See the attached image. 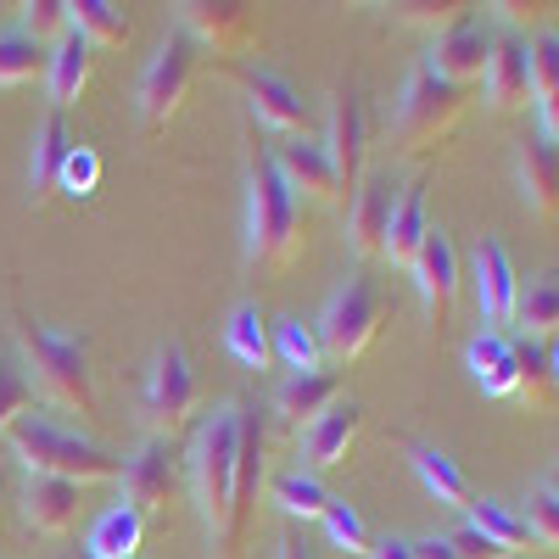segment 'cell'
<instances>
[{
  "label": "cell",
  "mask_w": 559,
  "mask_h": 559,
  "mask_svg": "<svg viewBox=\"0 0 559 559\" xmlns=\"http://www.w3.org/2000/svg\"><path fill=\"white\" fill-rule=\"evenodd\" d=\"M236 448H241V403H218L185 453L191 492L202 509V526L218 548V559H241V526H236Z\"/></svg>",
  "instance_id": "1"
},
{
  "label": "cell",
  "mask_w": 559,
  "mask_h": 559,
  "mask_svg": "<svg viewBox=\"0 0 559 559\" xmlns=\"http://www.w3.org/2000/svg\"><path fill=\"white\" fill-rule=\"evenodd\" d=\"M308 241V218H302V197L280 179L269 146L252 152L247 163V263L258 269H286Z\"/></svg>",
  "instance_id": "2"
},
{
  "label": "cell",
  "mask_w": 559,
  "mask_h": 559,
  "mask_svg": "<svg viewBox=\"0 0 559 559\" xmlns=\"http://www.w3.org/2000/svg\"><path fill=\"white\" fill-rule=\"evenodd\" d=\"M7 442H12V453L28 476H57V481H73V487L118 481V471H123L118 453H107L102 442H90V437L57 426L51 414H34V408L7 431Z\"/></svg>",
  "instance_id": "3"
},
{
  "label": "cell",
  "mask_w": 559,
  "mask_h": 559,
  "mask_svg": "<svg viewBox=\"0 0 559 559\" xmlns=\"http://www.w3.org/2000/svg\"><path fill=\"white\" fill-rule=\"evenodd\" d=\"M17 347H23L28 381L51 403L73 408L79 419L102 414L96 369H90V342L84 336H62V331H45V324H34V319H17Z\"/></svg>",
  "instance_id": "4"
},
{
  "label": "cell",
  "mask_w": 559,
  "mask_h": 559,
  "mask_svg": "<svg viewBox=\"0 0 559 559\" xmlns=\"http://www.w3.org/2000/svg\"><path fill=\"white\" fill-rule=\"evenodd\" d=\"M464 102H471V90H459L448 79H437L426 62H419L403 84L397 96V118H392V140L403 157H426L437 152L442 140L453 134V123L464 118Z\"/></svg>",
  "instance_id": "5"
},
{
  "label": "cell",
  "mask_w": 559,
  "mask_h": 559,
  "mask_svg": "<svg viewBox=\"0 0 559 559\" xmlns=\"http://www.w3.org/2000/svg\"><path fill=\"white\" fill-rule=\"evenodd\" d=\"M381 324H386V297H381L376 280H369V274L358 269V274H347L342 286L331 292L324 313L313 319V331H319L324 358L353 364V358H364L369 347L381 342Z\"/></svg>",
  "instance_id": "6"
},
{
  "label": "cell",
  "mask_w": 559,
  "mask_h": 559,
  "mask_svg": "<svg viewBox=\"0 0 559 559\" xmlns=\"http://www.w3.org/2000/svg\"><path fill=\"white\" fill-rule=\"evenodd\" d=\"M197 369L185 358V347H157L152 369H146V386H140V419H146V437L174 442L185 426L197 419Z\"/></svg>",
  "instance_id": "7"
},
{
  "label": "cell",
  "mask_w": 559,
  "mask_h": 559,
  "mask_svg": "<svg viewBox=\"0 0 559 559\" xmlns=\"http://www.w3.org/2000/svg\"><path fill=\"white\" fill-rule=\"evenodd\" d=\"M197 62H202V45L185 34V28L157 45V57L146 62V73H140V90H134L140 123L163 129V123L185 107V96H191V84H197Z\"/></svg>",
  "instance_id": "8"
},
{
  "label": "cell",
  "mask_w": 559,
  "mask_h": 559,
  "mask_svg": "<svg viewBox=\"0 0 559 559\" xmlns=\"http://www.w3.org/2000/svg\"><path fill=\"white\" fill-rule=\"evenodd\" d=\"M174 481H179V453H174V442L146 437V442L123 459V471H118V487H123L118 503L140 509V515H152V509H163V503L174 498Z\"/></svg>",
  "instance_id": "9"
},
{
  "label": "cell",
  "mask_w": 559,
  "mask_h": 559,
  "mask_svg": "<svg viewBox=\"0 0 559 559\" xmlns=\"http://www.w3.org/2000/svg\"><path fill=\"white\" fill-rule=\"evenodd\" d=\"M397 197H403V185H397L386 168H381V174H369L358 191H353L347 236H353V252H358V258H381V252H386V229H392Z\"/></svg>",
  "instance_id": "10"
},
{
  "label": "cell",
  "mask_w": 559,
  "mask_h": 559,
  "mask_svg": "<svg viewBox=\"0 0 559 559\" xmlns=\"http://www.w3.org/2000/svg\"><path fill=\"white\" fill-rule=\"evenodd\" d=\"M229 73L241 79L258 123H269L280 134H308V107H302V96L292 90V79H280L274 68H258V62H229Z\"/></svg>",
  "instance_id": "11"
},
{
  "label": "cell",
  "mask_w": 559,
  "mask_h": 559,
  "mask_svg": "<svg viewBox=\"0 0 559 559\" xmlns=\"http://www.w3.org/2000/svg\"><path fill=\"white\" fill-rule=\"evenodd\" d=\"M280 179L302 197H319V202H342V179H336V163L324 152V140H308V134H286L280 146H269Z\"/></svg>",
  "instance_id": "12"
},
{
  "label": "cell",
  "mask_w": 559,
  "mask_h": 559,
  "mask_svg": "<svg viewBox=\"0 0 559 559\" xmlns=\"http://www.w3.org/2000/svg\"><path fill=\"white\" fill-rule=\"evenodd\" d=\"M324 152L336 163V179H342V197L358 191L364 179V152H369V107L358 90H342L336 107H331V134H324Z\"/></svg>",
  "instance_id": "13"
},
{
  "label": "cell",
  "mask_w": 559,
  "mask_h": 559,
  "mask_svg": "<svg viewBox=\"0 0 559 559\" xmlns=\"http://www.w3.org/2000/svg\"><path fill=\"white\" fill-rule=\"evenodd\" d=\"M471 269H476V308H481V319L492 324V331H498V324H515L521 274H515V263H509L503 241H498V236H481Z\"/></svg>",
  "instance_id": "14"
},
{
  "label": "cell",
  "mask_w": 559,
  "mask_h": 559,
  "mask_svg": "<svg viewBox=\"0 0 559 559\" xmlns=\"http://www.w3.org/2000/svg\"><path fill=\"white\" fill-rule=\"evenodd\" d=\"M487 51H492V34H487L476 17H464V23H453V28H442V34L431 39L426 68H431L437 79L459 84V90H471V84L487 73Z\"/></svg>",
  "instance_id": "15"
},
{
  "label": "cell",
  "mask_w": 559,
  "mask_h": 559,
  "mask_svg": "<svg viewBox=\"0 0 559 559\" xmlns=\"http://www.w3.org/2000/svg\"><path fill=\"white\" fill-rule=\"evenodd\" d=\"M408 274H414V286H419V302H426V319L431 324H448V313L459 302V252L448 241V229H431Z\"/></svg>",
  "instance_id": "16"
},
{
  "label": "cell",
  "mask_w": 559,
  "mask_h": 559,
  "mask_svg": "<svg viewBox=\"0 0 559 559\" xmlns=\"http://www.w3.org/2000/svg\"><path fill=\"white\" fill-rule=\"evenodd\" d=\"M68 152H73V129H68V118L51 107V112L34 123V140H28V202H34V207H45V202L57 197Z\"/></svg>",
  "instance_id": "17"
},
{
  "label": "cell",
  "mask_w": 559,
  "mask_h": 559,
  "mask_svg": "<svg viewBox=\"0 0 559 559\" xmlns=\"http://www.w3.org/2000/svg\"><path fill=\"white\" fill-rule=\"evenodd\" d=\"M481 90H487V107L492 112H515V107L532 102V68H526V39L521 34H498L492 39Z\"/></svg>",
  "instance_id": "18"
},
{
  "label": "cell",
  "mask_w": 559,
  "mask_h": 559,
  "mask_svg": "<svg viewBox=\"0 0 559 559\" xmlns=\"http://www.w3.org/2000/svg\"><path fill=\"white\" fill-rule=\"evenodd\" d=\"M358 431H364V408L347 397H336L331 408H324L313 426H302V464H313V471H331V464H347V453H353V442H358Z\"/></svg>",
  "instance_id": "19"
},
{
  "label": "cell",
  "mask_w": 559,
  "mask_h": 559,
  "mask_svg": "<svg viewBox=\"0 0 559 559\" xmlns=\"http://www.w3.org/2000/svg\"><path fill=\"white\" fill-rule=\"evenodd\" d=\"M79 509H84V498H79L73 481L28 476V487H23V521H28V532H39V537H68V532L79 526Z\"/></svg>",
  "instance_id": "20"
},
{
  "label": "cell",
  "mask_w": 559,
  "mask_h": 559,
  "mask_svg": "<svg viewBox=\"0 0 559 559\" xmlns=\"http://www.w3.org/2000/svg\"><path fill=\"white\" fill-rule=\"evenodd\" d=\"M179 23L197 45H207V51L252 45V17H247V7H236V0H191V7H179Z\"/></svg>",
  "instance_id": "21"
},
{
  "label": "cell",
  "mask_w": 559,
  "mask_h": 559,
  "mask_svg": "<svg viewBox=\"0 0 559 559\" xmlns=\"http://www.w3.org/2000/svg\"><path fill=\"white\" fill-rule=\"evenodd\" d=\"M464 364H471V381L509 403V397H521V364H515V342H509L503 331H481L471 336V347H464Z\"/></svg>",
  "instance_id": "22"
},
{
  "label": "cell",
  "mask_w": 559,
  "mask_h": 559,
  "mask_svg": "<svg viewBox=\"0 0 559 559\" xmlns=\"http://www.w3.org/2000/svg\"><path fill=\"white\" fill-rule=\"evenodd\" d=\"M90 79H96V45H90L84 34H62L51 45V62H45V84H51V107H73Z\"/></svg>",
  "instance_id": "23"
},
{
  "label": "cell",
  "mask_w": 559,
  "mask_h": 559,
  "mask_svg": "<svg viewBox=\"0 0 559 559\" xmlns=\"http://www.w3.org/2000/svg\"><path fill=\"white\" fill-rule=\"evenodd\" d=\"M515 174H521V202L537 213V218H559V146L554 140H526L521 157H515Z\"/></svg>",
  "instance_id": "24"
},
{
  "label": "cell",
  "mask_w": 559,
  "mask_h": 559,
  "mask_svg": "<svg viewBox=\"0 0 559 559\" xmlns=\"http://www.w3.org/2000/svg\"><path fill=\"white\" fill-rule=\"evenodd\" d=\"M336 397H342V381L331 376V369H302V376H286L274 386V414L292 419V426H313Z\"/></svg>",
  "instance_id": "25"
},
{
  "label": "cell",
  "mask_w": 559,
  "mask_h": 559,
  "mask_svg": "<svg viewBox=\"0 0 559 559\" xmlns=\"http://www.w3.org/2000/svg\"><path fill=\"white\" fill-rule=\"evenodd\" d=\"M431 236V218H426V185H408V191L397 197V213H392V229H386V263L392 269H414L419 247H426Z\"/></svg>",
  "instance_id": "26"
},
{
  "label": "cell",
  "mask_w": 559,
  "mask_h": 559,
  "mask_svg": "<svg viewBox=\"0 0 559 559\" xmlns=\"http://www.w3.org/2000/svg\"><path fill=\"white\" fill-rule=\"evenodd\" d=\"M408 464H414V476H419V487H426L442 509H471L476 498H471V481H464V471L442 453V448H431V442H408Z\"/></svg>",
  "instance_id": "27"
},
{
  "label": "cell",
  "mask_w": 559,
  "mask_h": 559,
  "mask_svg": "<svg viewBox=\"0 0 559 559\" xmlns=\"http://www.w3.org/2000/svg\"><path fill=\"white\" fill-rule=\"evenodd\" d=\"M140 543H146V515L129 503H112L96 515V526H90L84 537V554H96V559H134Z\"/></svg>",
  "instance_id": "28"
},
{
  "label": "cell",
  "mask_w": 559,
  "mask_h": 559,
  "mask_svg": "<svg viewBox=\"0 0 559 559\" xmlns=\"http://www.w3.org/2000/svg\"><path fill=\"white\" fill-rule=\"evenodd\" d=\"M263 448H269L263 419H258L252 408H241V448H236V526H241V532H247V521H252V498H258V487H263Z\"/></svg>",
  "instance_id": "29"
},
{
  "label": "cell",
  "mask_w": 559,
  "mask_h": 559,
  "mask_svg": "<svg viewBox=\"0 0 559 559\" xmlns=\"http://www.w3.org/2000/svg\"><path fill=\"white\" fill-rule=\"evenodd\" d=\"M515 324L526 342H548L559 331V274H532L515 297Z\"/></svg>",
  "instance_id": "30"
},
{
  "label": "cell",
  "mask_w": 559,
  "mask_h": 559,
  "mask_svg": "<svg viewBox=\"0 0 559 559\" xmlns=\"http://www.w3.org/2000/svg\"><path fill=\"white\" fill-rule=\"evenodd\" d=\"M73 34H84L96 51H118V45H129L134 23L118 0H73Z\"/></svg>",
  "instance_id": "31"
},
{
  "label": "cell",
  "mask_w": 559,
  "mask_h": 559,
  "mask_svg": "<svg viewBox=\"0 0 559 559\" xmlns=\"http://www.w3.org/2000/svg\"><path fill=\"white\" fill-rule=\"evenodd\" d=\"M45 62H51V51H45L34 34H23V28H0V90H17V84L39 79Z\"/></svg>",
  "instance_id": "32"
},
{
  "label": "cell",
  "mask_w": 559,
  "mask_h": 559,
  "mask_svg": "<svg viewBox=\"0 0 559 559\" xmlns=\"http://www.w3.org/2000/svg\"><path fill=\"white\" fill-rule=\"evenodd\" d=\"M224 347H229V358H236V364H247V369H263V364L274 358V347H269V331H263V313H258L252 302H241L236 313L224 319Z\"/></svg>",
  "instance_id": "33"
},
{
  "label": "cell",
  "mask_w": 559,
  "mask_h": 559,
  "mask_svg": "<svg viewBox=\"0 0 559 559\" xmlns=\"http://www.w3.org/2000/svg\"><path fill=\"white\" fill-rule=\"evenodd\" d=\"M471 526H476L481 537H492L498 548H509V554H515V548H537V537L526 532V521H521L509 503H498V498H476V503H471Z\"/></svg>",
  "instance_id": "34"
},
{
  "label": "cell",
  "mask_w": 559,
  "mask_h": 559,
  "mask_svg": "<svg viewBox=\"0 0 559 559\" xmlns=\"http://www.w3.org/2000/svg\"><path fill=\"white\" fill-rule=\"evenodd\" d=\"M269 498L286 509L292 521H324V509H331L336 498L319 487V476H302V471H292V476H280L274 487H269Z\"/></svg>",
  "instance_id": "35"
},
{
  "label": "cell",
  "mask_w": 559,
  "mask_h": 559,
  "mask_svg": "<svg viewBox=\"0 0 559 559\" xmlns=\"http://www.w3.org/2000/svg\"><path fill=\"white\" fill-rule=\"evenodd\" d=\"M269 347H274V358L286 364L292 376H302V369H319V364H324L319 331H313V324H302V319H286V324H280Z\"/></svg>",
  "instance_id": "36"
},
{
  "label": "cell",
  "mask_w": 559,
  "mask_h": 559,
  "mask_svg": "<svg viewBox=\"0 0 559 559\" xmlns=\"http://www.w3.org/2000/svg\"><path fill=\"white\" fill-rule=\"evenodd\" d=\"M28 408H34V381H28V369H23V358H12L7 347H0V437H7Z\"/></svg>",
  "instance_id": "37"
},
{
  "label": "cell",
  "mask_w": 559,
  "mask_h": 559,
  "mask_svg": "<svg viewBox=\"0 0 559 559\" xmlns=\"http://www.w3.org/2000/svg\"><path fill=\"white\" fill-rule=\"evenodd\" d=\"M515 364H521V397L532 408H548L559 381H554V364H548V347L543 342H515Z\"/></svg>",
  "instance_id": "38"
},
{
  "label": "cell",
  "mask_w": 559,
  "mask_h": 559,
  "mask_svg": "<svg viewBox=\"0 0 559 559\" xmlns=\"http://www.w3.org/2000/svg\"><path fill=\"white\" fill-rule=\"evenodd\" d=\"M526 68H532V96H554L559 90V28H537L526 39Z\"/></svg>",
  "instance_id": "39"
},
{
  "label": "cell",
  "mask_w": 559,
  "mask_h": 559,
  "mask_svg": "<svg viewBox=\"0 0 559 559\" xmlns=\"http://www.w3.org/2000/svg\"><path fill=\"white\" fill-rule=\"evenodd\" d=\"M17 28L34 34L39 45H57L62 34H73V0H28Z\"/></svg>",
  "instance_id": "40"
},
{
  "label": "cell",
  "mask_w": 559,
  "mask_h": 559,
  "mask_svg": "<svg viewBox=\"0 0 559 559\" xmlns=\"http://www.w3.org/2000/svg\"><path fill=\"white\" fill-rule=\"evenodd\" d=\"M392 17L397 23H414V28H453V23H464L471 17V7H464V0H397L392 7Z\"/></svg>",
  "instance_id": "41"
},
{
  "label": "cell",
  "mask_w": 559,
  "mask_h": 559,
  "mask_svg": "<svg viewBox=\"0 0 559 559\" xmlns=\"http://www.w3.org/2000/svg\"><path fill=\"white\" fill-rule=\"evenodd\" d=\"M324 537H331V548H342V554H369L376 543H369V526H364V515L353 503H331L324 509Z\"/></svg>",
  "instance_id": "42"
},
{
  "label": "cell",
  "mask_w": 559,
  "mask_h": 559,
  "mask_svg": "<svg viewBox=\"0 0 559 559\" xmlns=\"http://www.w3.org/2000/svg\"><path fill=\"white\" fill-rule=\"evenodd\" d=\"M96 185H102V157L90 152V146H73L68 163H62V185H57V191L73 197V202H84V197H96Z\"/></svg>",
  "instance_id": "43"
},
{
  "label": "cell",
  "mask_w": 559,
  "mask_h": 559,
  "mask_svg": "<svg viewBox=\"0 0 559 559\" xmlns=\"http://www.w3.org/2000/svg\"><path fill=\"white\" fill-rule=\"evenodd\" d=\"M521 521H526V532H532L543 548H559V498H554V492L537 487V492L526 498V515H521Z\"/></svg>",
  "instance_id": "44"
},
{
  "label": "cell",
  "mask_w": 559,
  "mask_h": 559,
  "mask_svg": "<svg viewBox=\"0 0 559 559\" xmlns=\"http://www.w3.org/2000/svg\"><path fill=\"white\" fill-rule=\"evenodd\" d=\"M448 543H453V554H459V559H509V548H498L492 537H481L471 521H464V526H459Z\"/></svg>",
  "instance_id": "45"
},
{
  "label": "cell",
  "mask_w": 559,
  "mask_h": 559,
  "mask_svg": "<svg viewBox=\"0 0 559 559\" xmlns=\"http://www.w3.org/2000/svg\"><path fill=\"white\" fill-rule=\"evenodd\" d=\"M537 118H543V140H554V146H559V90L537 102Z\"/></svg>",
  "instance_id": "46"
},
{
  "label": "cell",
  "mask_w": 559,
  "mask_h": 559,
  "mask_svg": "<svg viewBox=\"0 0 559 559\" xmlns=\"http://www.w3.org/2000/svg\"><path fill=\"white\" fill-rule=\"evenodd\" d=\"M414 559H459L448 537H414Z\"/></svg>",
  "instance_id": "47"
},
{
  "label": "cell",
  "mask_w": 559,
  "mask_h": 559,
  "mask_svg": "<svg viewBox=\"0 0 559 559\" xmlns=\"http://www.w3.org/2000/svg\"><path fill=\"white\" fill-rule=\"evenodd\" d=\"M369 559H414V543L408 537H386V543L369 548Z\"/></svg>",
  "instance_id": "48"
},
{
  "label": "cell",
  "mask_w": 559,
  "mask_h": 559,
  "mask_svg": "<svg viewBox=\"0 0 559 559\" xmlns=\"http://www.w3.org/2000/svg\"><path fill=\"white\" fill-rule=\"evenodd\" d=\"M280 559H313V554H308L297 537H280Z\"/></svg>",
  "instance_id": "49"
},
{
  "label": "cell",
  "mask_w": 559,
  "mask_h": 559,
  "mask_svg": "<svg viewBox=\"0 0 559 559\" xmlns=\"http://www.w3.org/2000/svg\"><path fill=\"white\" fill-rule=\"evenodd\" d=\"M543 492H554V498H559V464H554V471H548V481H543Z\"/></svg>",
  "instance_id": "50"
},
{
  "label": "cell",
  "mask_w": 559,
  "mask_h": 559,
  "mask_svg": "<svg viewBox=\"0 0 559 559\" xmlns=\"http://www.w3.org/2000/svg\"><path fill=\"white\" fill-rule=\"evenodd\" d=\"M548 364H554V381H559V342L548 347Z\"/></svg>",
  "instance_id": "51"
},
{
  "label": "cell",
  "mask_w": 559,
  "mask_h": 559,
  "mask_svg": "<svg viewBox=\"0 0 559 559\" xmlns=\"http://www.w3.org/2000/svg\"><path fill=\"white\" fill-rule=\"evenodd\" d=\"M0 503H7V471H0Z\"/></svg>",
  "instance_id": "52"
},
{
  "label": "cell",
  "mask_w": 559,
  "mask_h": 559,
  "mask_svg": "<svg viewBox=\"0 0 559 559\" xmlns=\"http://www.w3.org/2000/svg\"><path fill=\"white\" fill-rule=\"evenodd\" d=\"M79 559H96V554H84V548H79Z\"/></svg>",
  "instance_id": "53"
}]
</instances>
